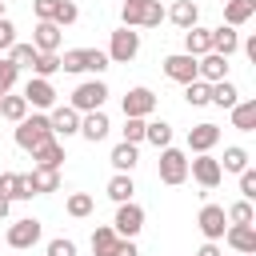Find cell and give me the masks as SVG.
<instances>
[{
	"instance_id": "38",
	"label": "cell",
	"mask_w": 256,
	"mask_h": 256,
	"mask_svg": "<svg viewBox=\"0 0 256 256\" xmlns=\"http://www.w3.org/2000/svg\"><path fill=\"white\" fill-rule=\"evenodd\" d=\"M92 212V196L88 192H72L68 196V216H88Z\"/></svg>"
},
{
	"instance_id": "25",
	"label": "cell",
	"mask_w": 256,
	"mask_h": 256,
	"mask_svg": "<svg viewBox=\"0 0 256 256\" xmlns=\"http://www.w3.org/2000/svg\"><path fill=\"white\" fill-rule=\"evenodd\" d=\"M208 100H212V104H220V108H232V104H236V84H228V80L208 84Z\"/></svg>"
},
{
	"instance_id": "35",
	"label": "cell",
	"mask_w": 256,
	"mask_h": 256,
	"mask_svg": "<svg viewBox=\"0 0 256 256\" xmlns=\"http://www.w3.org/2000/svg\"><path fill=\"white\" fill-rule=\"evenodd\" d=\"M56 68H60V56H52V52H40V56H36V64H32V72H36V76H44V80H48Z\"/></svg>"
},
{
	"instance_id": "14",
	"label": "cell",
	"mask_w": 256,
	"mask_h": 256,
	"mask_svg": "<svg viewBox=\"0 0 256 256\" xmlns=\"http://www.w3.org/2000/svg\"><path fill=\"white\" fill-rule=\"evenodd\" d=\"M216 140H220V128H216V124H196V128H188V148H192V152H208Z\"/></svg>"
},
{
	"instance_id": "41",
	"label": "cell",
	"mask_w": 256,
	"mask_h": 256,
	"mask_svg": "<svg viewBox=\"0 0 256 256\" xmlns=\"http://www.w3.org/2000/svg\"><path fill=\"white\" fill-rule=\"evenodd\" d=\"M16 72H20V68H16L12 60H0V92H8V88L16 84Z\"/></svg>"
},
{
	"instance_id": "31",
	"label": "cell",
	"mask_w": 256,
	"mask_h": 256,
	"mask_svg": "<svg viewBox=\"0 0 256 256\" xmlns=\"http://www.w3.org/2000/svg\"><path fill=\"white\" fill-rule=\"evenodd\" d=\"M144 140H152L156 148H168V140H172V128H168L164 120H152V124H144Z\"/></svg>"
},
{
	"instance_id": "36",
	"label": "cell",
	"mask_w": 256,
	"mask_h": 256,
	"mask_svg": "<svg viewBox=\"0 0 256 256\" xmlns=\"http://www.w3.org/2000/svg\"><path fill=\"white\" fill-rule=\"evenodd\" d=\"M184 96H188L192 108H200V104H208V84L196 76V80H188V92H184Z\"/></svg>"
},
{
	"instance_id": "53",
	"label": "cell",
	"mask_w": 256,
	"mask_h": 256,
	"mask_svg": "<svg viewBox=\"0 0 256 256\" xmlns=\"http://www.w3.org/2000/svg\"><path fill=\"white\" fill-rule=\"evenodd\" d=\"M0 96H4V92H0Z\"/></svg>"
},
{
	"instance_id": "5",
	"label": "cell",
	"mask_w": 256,
	"mask_h": 256,
	"mask_svg": "<svg viewBox=\"0 0 256 256\" xmlns=\"http://www.w3.org/2000/svg\"><path fill=\"white\" fill-rule=\"evenodd\" d=\"M136 52H140V36H136L132 28H120V32H112V48H108V60L124 64V60H132Z\"/></svg>"
},
{
	"instance_id": "43",
	"label": "cell",
	"mask_w": 256,
	"mask_h": 256,
	"mask_svg": "<svg viewBox=\"0 0 256 256\" xmlns=\"http://www.w3.org/2000/svg\"><path fill=\"white\" fill-rule=\"evenodd\" d=\"M32 8H36V16H40V20H56V12H60V0H36Z\"/></svg>"
},
{
	"instance_id": "26",
	"label": "cell",
	"mask_w": 256,
	"mask_h": 256,
	"mask_svg": "<svg viewBox=\"0 0 256 256\" xmlns=\"http://www.w3.org/2000/svg\"><path fill=\"white\" fill-rule=\"evenodd\" d=\"M32 156H36V164H40V168H60V160H64V148H60L56 140H48V144H40Z\"/></svg>"
},
{
	"instance_id": "17",
	"label": "cell",
	"mask_w": 256,
	"mask_h": 256,
	"mask_svg": "<svg viewBox=\"0 0 256 256\" xmlns=\"http://www.w3.org/2000/svg\"><path fill=\"white\" fill-rule=\"evenodd\" d=\"M240 48V36L232 32V24H220V28H212V52H220V56H232Z\"/></svg>"
},
{
	"instance_id": "8",
	"label": "cell",
	"mask_w": 256,
	"mask_h": 256,
	"mask_svg": "<svg viewBox=\"0 0 256 256\" xmlns=\"http://www.w3.org/2000/svg\"><path fill=\"white\" fill-rule=\"evenodd\" d=\"M188 168H192V176H196V180H200L204 188H216V184H220V176H224L220 160H212L208 152H200V156H196V160H192Z\"/></svg>"
},
{
	"instance_id": "6",
	"label": "cell",
	"mask_w": 256,
	"mask_h": 256,
	"mask_svg": "<svg viewBox=\"0 0 256 256\" xmlns=\"http://www.w3.org/2000/svg\"><path fill=\"white\" fill-rule=\"evenodd\" d=\"M112 224H116V232H120V236H136V232L144 228V208H140V204H132V200H124Z\"/></svg>"
},
{
	"instance_id": "19",
	"label": "cell",
	"mask_w": 256,
	"mask_h": 256,
	"mask_svg": "<svg viewBox=\"0 0 256 256\" xmlns=\"http://www.w3.org/2000/svg\"><path fill=\"white\" fill-rule=\"evenodd\" d=\"M48 124H52V136H56V132H64V136H68V132H76V128H80V116H76V108L68 104V108H56V112L48 116Z\"/></svg>"
},
{
	"instance_id": "40",
	"label": "cell",
	"mask_w": 256,
	"mask_h": 256,
	"mask_svg": "<svg viewBox=\"0 0 256 256\" xmlns=\"http://www.w3.org/2000/svg\"><path fill=\"white\" fill-rule=\"evenodd\" d=\"M224 212H228L232 224H252V204H248V200H240V204H232V208H224Z\"/></svg>"
},
{
	"instance_id": "7",
	"label": "cell",
	"mask_w": 256,
	"mask_h": 256,
	"mask_svg": "<svg viewBox=\"0 0 256 256\" xmlns=\"http://www.w3.org/2000/svg\"><path fill=\"white\" fill-rule=\"evenodd\" d=\"M196 76H204V84L224 80V76H228V56H220V52H204V56L196 60Z\"/></svg>"
},
{
	"instance_id": "18",
	"label": "cell",
	"mask_w": 256,
	"mask_h": 256,
	"mask_svg": "<svg viewBox=\"0 0 256 256\" xmlns=\"http://www.w3.org/2000/svg\"><path fill=\"white\" fill-rule=\"evenodd\" d=\"M108 128H112V124H108V116H104L100 108H96V112H88V116H84V124H80L84 140H92V144H96V140H104V136H108Z\"/></svg>"
},
{
	"instance_id": "49",
	"label": "cell",
	"mask_w": 256,
	"mask_h": 256,
	"mask_svg": "<svg viewBox=\"0 0 256 256\" xmlns=\"http://www.w3.org/2000/svg\"><path fill=\"white\" fill-rule=\"evenodd\" d=\"M196 256H220V248H216V244H212V240H208V244H204V248H200V252H196Z\"/></svg>"
},
{
	"instance_id": "2",
	"label": "cell",
	"mask_w": 256,
	"mask_h": 256,
	"mask_svg": "<svg viewBox=\"0 0 256 256\" xmlns=\"http://www.w3.org/2000/svg\"><path fill=\"white\" fill-rule=\"evenodd\" d=\"M184 176H188V160H184V152H176V148H160V180H164V184H184Z\"/></svg>"
},
{
	"instance_id": "39",
	"label": "cell",
	"mask_w": 256,
	"mask_h": 256,
	"mask_svg": "<svg viewBox=\"0 0 256 256\" xmlns=\"http://www.w3.org/2000/svg\"><path fill=\"white\" fill-rule=\"evenodd\" d=\"M120 16H124V28H136V24L144 20V4H132V0H124Z\"/></svg>"
},
{
	"instance_id": "9",
	"label": "cell",
	"mask_w": 256,
	"mask_h": 256,
	"mask_svg": "<svg viewBox=\"0 0 256 256\" xmlns=\"http://www.w3.org/2000/svg\"><path fill=\"white\" fill-rule=\"evenodd\" d=\"M40 240V224L32 220V216H24V220H16L12 228H8V244L12 248H32Z\"/></svg>"
},
{
	"instance_id": "28",
	"label": "cell",
	"mask_w": 256,
	"mask_h": 256,
	"mask_svg": "<svg viewBox=\"0 0 256 256\" xmlns=\"http://www.w3.org/2000/svg\"><path fill=\"white\" fill-rule=\"evenodd\" d=\"M132 192H136V184H132V176H124V172H120V176H112V180H108V196H112L116 204H124V200H132Z\"/></svg>"
},
{
	"instance_id": "11",
	"label": "cell",
	"mask_w": 256,
	"mask_h": 256,
	"mask_svg": "<svg viewBox=\"0 0 256 256\" xmlns=\"http://www.w3.org/2000/svg\"><path fill=\"white\" fill-rule=\"evenodd\" d=\"M164 72H168L172 80L188 84V80H196V56H188V52H176V56H168V60H164Z\"/></svg>"
},
{
	"instance_id": "48",
	"label": "cell",
	"mask_w": 256,
	"mask_h": 256,
	"mask_svg": "<svg viewBox=\"0 0 256 256\" xmlns=\"http://www.w3.org/2000/svg\"><path fill=\"white\" fill-rule=\"evenodd\" d=\"M112 256H136V244H132V236L116 240V244H112Z\"/></svg>"
},
{
	"instance_id": "20",
	"label": "cell",
	"mask_w": 256,
	"mask_h": 256,
	"mask_svg": "<svg viewBox=\"0 0 256 256\" xmlns=\"http://www.w3.org/2000/svg\"><path fill=\"white\" fill-rule=\"evenodd\" d=\"M56 44H60V24L56 20H40L36 24V48L40 52H52Z\"/></svg>"
},
{
	"instance_id": "22",
	"label": "cell",
	"mask_w": 256,
	"mask_h": 256,
	"mask_svg": "<svg viewBox=\"0 0 256 256\" xmlns=\"http://www.w3.org/2000/svg\"><path fill=\"white\" fill-rule=\"evenodd\" d=\"M196 16H200V8H196L192 0H176V4H172V12H168V20H172V24H180V28H192V24H196Z\"/></svg>"
},
{
	"instance_id": "44",
	"label": "cell",
	"mask_w": 256,
	"mask_h": 256,
	"mask_svg": "<svg viewBox=\"0 0 256 256\" xmlns=\"http://www.w3.org/2000/svg\"><path fill=\"white\" fill-rule=\"evenodd\" d=\"M12 44H16V28L8 16H0V48H12Z\"/></svg>"
},
{
	"instance_id": "10",
	"label": "cell",
	"mask_w": 256,
	"mask_h": 256,
	"mask_svg": "<svg viewBox=\"0 0 256 256\" xmlns=\"http://www.w3.org/2000/svg\"><path fill=\"white\" fill-rule=\"evenodd\" d=\"M0 196H8V200H28V196H36V192H32V180H28V176H20V172H0Z\"/></svg>"
},
{
	"instance_id": "4",
	"label": "cell",
	"mask_w": 256,
	"mask_h": 256,
	"mask_svg": "<svg viewBox=\"0 0 256 256\" xmlns=\"http://www.w3.org/2000/svg\"><path fill=\"white\" fill-rule=\"evenodd\" d=\"M104 96H108V88H104L100 80H88V84H80V88L72 92V108H76V112H96V108L104 104Z\"/></svg>"
},
{
	"instance_id": "45",
	"label": "cell",
	"mask_w": 256,
	"mask_h": 256,
	"mask_svg": "<svg viewBox=\"0 0 256 256\" xmlns=\"http://www.w3.org/2000/svg\"><path fill=\"white\" fill-rule=\"evenodd\" d=\"M48 256H76V244L72 240H52L48 244Z\"/></svg>"
},
{
	"instance_id": "34",
	"label": "cell",
	"mask_w": 256,
	"mask_h": 256,
	"mask_svg": "<svg viewBox=\"0 0 256 256\" xmlns=\"http://www.w3.org/2000/svg\"><path fill=\"white\" fill-rule=\"evenodd\" d=\"M220 168L244 172V168H248V152H244V148H224V164H220Z\"/></svg>"
},
{
	"instance_id": "51",
	"label": "cell",
	"mask_w": 256,
	"mask_h": 256,
	"mask_svg": "<svg viewBox=\"0 0 256 256\" xmlns=\"http://www.w3.org/2000/svg\"><path fill=\"white\" fill-rule=\"evenodd\" d=\"M132 4H148V0H132Z\"/></svg>"
},
{
	"instance_id": "30",
	"label": "cell",
	"mask_w": 256,
	"mask_h": 256,
	"mask_svg": "<svg viewBox=\"0 0 256 256\" xmlns=\"http://www.w3.org/2000/svg\"><path fill=\"white\" fill-rule=\"evenodd\" d=\"M36 56H40V48H36V44H12V56H8V60H12L16 68H32V64H36Z\"/></svg>"
},
{
	"instance_id": "12",
	"label": "cell",
	"mask_w": 256,
	"mask_h": 256,
	"mask_svg": "<svg viewBox=\"0 0 256 256\" xmlns=\"http://www.w3.org/2000/svg\"><path fill=\"white\" fill-rule=\"evenodd\" d=\"M156 108V96L148 92V88H132L128 96H124V116H148Z\"/></svg>"
},
{
	"instance_id": "15",
	"label": "cell",
	"mask_w": 256,
	"mask_h": 256,
	"mask_svg": "<svg viewBox=\"0 0 256 256\" xmlns=\"http://www.w3.org/2000/svg\"><path fill=\"white\" fill-rule=\"evenodd\" d=\"M224 236H228V244H232L236 252H256V228H252V224H232Z\"/></svg>"
},
{
	"instance_id": "23",
	"label": "cell",
	"mask_w": 256,
	"mask_h": 256,
	"mask_svg": "<svg viewBox=\"0 0 256 256\" xmlns=\"http://www.w3.org/2000/svg\"><path fill=\"white\" fill-rule=\"evenodd\" d=\"M232 124H236L240 132H252V128H256V100L232 104Z\"/></svg>"
},
{
	"instance_id": "37",
	"label": "cell",
	"mask_w": 256,
	"mask_h": 256,
	"mask_svg": "<svg viewBox=\"0 0 256 256\" xmlns=\"http://www.w3.org/2000/svg\"><path fill=\"white\" fill-rule=\"evenodd\" d=\"M124 140L128 144H140L144 140V116H124Z\"/></svg>"
},
{
	"instance_id": "29",
	"label": "cell",
	"mask_w": 256,
	"mask_h": 256,
	"mask_svg": "<svg viewBox=\"0 0 256 256\" xmlns=\"http://www.w3.org/2000/svg\"><path fill=\"white\" fill-rule=\"evenodd\" d=\"M120 236H116V228H96L92 232V252L96 256H112V244H116Z\"/></svg>"
},
{
	"instance_id": "52",
	"label": "cell",
	"mask_w": 256,
	"mask_h": 256,
	"mask_svg": "<svg viewBox=\"0 0 256 256\" xmlns=\"http://www.w3.org/2000/svg\"><path fill=\"white\" fill-rule=\"evenodd\" d=\"M0 16H4V0H0Z\"/></svg>"
},
{
	"instance_id": "3",
	"label": "cell",
	"mask_w": 256,
	"mask_h": 256,
	"mask_svg": "<svg viewBox=\"0 0 256 256\" xmlns=\"http://www.w3.org/2000/svg\"><path fill=\"white\" fill-rule=\"evenodd\" d=\"M196 224H200V232H204L208 240H220V236L228 232V212H224L220 204H204L200 216H196Z\"/></svg>"
},
{
	"instance_id": "32",
	"label": "cell",
	"mask_w": 256,
	"mask_h": 256,
	"mask_svg": "<svg viewBox=\"0 0 256 256\" xmlns=\"http://www.w3.org/2000/svg\"><path fill=\"white\" fill-rule=\"evenodd\" d=\"M112 164H116L120 172H132V164H136V144H128V140L116 144V148H112Z\"/></svg>"
},
{
	"instance_id": "46",
	"label": "cell",
	"mask_w": 256,
	"mask_h": 256,
	"mask_svg": "<svg viewBox=\"0 0 256 256\" xmlns=\"http://www.w3.org/2000/svg\"><path fill=\"white\" fill-rule=\"evenodd\" d=\"M76 20V4L72 0H60V12H56V24H72Z\"/></svg>"
},
{
	"instance_id": "33",
	"label": "cell",
	"mask_w": 256,
	"mask_h": 256,
	"mask_svg": "<svg viewBox=\"0 0 256 256\" xmlns=\"http://www.w3.org/2000/svg\"><path fill=\"white\" fill-rule=\"evenodd\" d=\"M60 68H64V72H84V68H88V48L64 52V56H60Z\"/></svg>"
},
{
	"instance_id": "47",
	"label": "cell",
	"mask_w": 256,
	"mask_h": 256,
	"mask_svg": "<svg viewBox=\"0 0 256 256\" xmlns=\"http://www.w3.org/2000/svg\"><path fill=\"white\" fill-rule=\"evenodd\" d=\"M240 192H244V200H252V196H256V172H248V168H244V176H240Z\"/></svg>"
},
{
	"instance_id": "27",
	"label": "cell",
	"mask_w": 256,
	"mask_h": 256,
	"mask_svg": "<svg viewBox=\"0 0 256 256\" xmlns=\"http://www.w3.org/2000/svg\"><path fill=\"white\" fill-rule=\"evenodd\" d=\"M28 180H32V192H52V188L60 184L56 168H40V164L32 168V176H28Z\"/></svg>"
},
{
	"instance_id": "42",
	"label": "cell",
	"mask_w": 256,
	"mask_h": 256,
	"mask_svg": "<svg viewBox=\"0 0 256 256\" xmlns=\"http://www.w3.org/2000/svg\"><path fill=\"white\" fill-rule=\"evenodd\" d=\"M160 20H164V8H160L156 0H148V4H144V20H140V24H148V28H156Z\"/></svg>"
},
{
	"instance_id": "16",
	"label": "cell",
	"mask_w": 256,
	"mask_h": 256,
	"mask_svg": "<svg viewBox=\"0 0 256 256\" xmlns=\"http://www.w3.org/2000/svg\"><path fill=\"white\" fill-rule=\"evenodd\" d=\"M184 44H188V56H204V52H212V28H188L184 32Z\"/></svg>"
},
{
	"instance_id": "1",
	"label": "cell",
	"mask_w": 256,
	"mask_h": 256,
	"mask_svg": "<svg viewBox=\"0 0 256 256\" xmlns=\"http://www.w3.org/2000/svg\"><path fill=\"white\" fill-rule=\"evenodd\" d=\"M48 140H52V124H48V116H24V120L16 124V144H20V148L36 152V148L48 144Z\"/></svg>"
},
{
	"instance_id": "24",
	"label": "cell",
	"mask_w": 256,
	"mask_h": 256,
	"mask_svg": "<svg viewBox=\"0 0 256 256\" xmlns=\"http://www.w3.org/2000/svg\"><path fill=\"white\" fill-rule=\"evenodd\" d=\"M252 12H256V0H228V4H224V20H228L232 28H236V24H244Z\"/></svg>"
},
{
	"instance_id": "13",
	"label": "cell",
	"mask_w": 256,
	"mask_h": 256,
	"mask_svg": "<svg viewBox=\"0 0 256 256\" xmlns=\"http://www.w3.org/2000/svg\"><path fill=\"white\" fill-rule=\"evenodd\" d=\"M24 100L36 104V108H52L56 92H52V84H48L44 76H36V80H28V88H24Z\"/></svg>"
},
{
	"instance_id": "21",
	"label": "cell",
	"mask_w": 256,
	"mask_h": 256,
	"mask_svg": "<svg viewBox=\"0 0 256 256\" xmlns=\"http://www.w3.org/2000/svg\"><path fill=\"white\" fill-rule=\"evenodd\" d=\"M0 116H4V120H12V124H20V120L28 116V100H24V96H8V92H4V96H0Z\"/></svg>"
},
{
	"instance_id": "50",
	"label": "cell",
	"mask_w": 256,
	"mask_h": 256,
	"mask_svg": "<svg viewBox=\"0 0 256 256\" xmlns=\"http://www.w3.org/2000/svg\"><path fill=\"white\" fill-rule=\"evenodd\" d=\"M8 208H12V200H8V196H0V220L8 216Z\"/></svg>"
}]
</instances>
